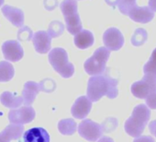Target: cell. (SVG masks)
Here are the masks:
<instances>
[{
	"label": "cell",
	"instance_id": "cell-33",
	"mask_svg": "<svg viewBox=\"0 0 156 142\" xmlns=\"http://www.w3.org/2000/svg\"><path fill=\"white\" fill-rule=\"evenodd\" d=\"M105 1L107 2V4H108V5L111 6L112 8H115V7L118 5L119 0H105Z\"/></svg>",
	"mask_w": 156,
	"mask_h": 142
},
{
	"label": "cell",
	"instance_id": "cell-25",
	"mask_svg": "<svg viewBox=\"0 0 156 142\" xmlns=\"http://www.w3.org/2000/svg\"><path fill=\"white\" fill-rule=\"evenodd\" d=\"M63 30H64V27H63L62 23L60 22V21H52L50 24L48 33L51 38H55V37H58V36L62 35V32H63Z\"/></svg>",
	"mask_w": 156,
	"mask_h": 142
},
{
	"label": "cell",
	"instance_id": "cell-4",
	"mask_svg": "<svg viewBox=\"0 0 156 142\" xmlns=\"http://www.w3.org/2000/svg\"><path fill=\"white\" fill-rule=\"evenodd\" d=\"M109 55L110 51L106 47H100L97 49L94 54L84 64L86 72L90 76H98L103 74L106 71V65Z\"/></svg>",
	"mask_w": 156,
	"mask_h": 142
},
{
	"label": "cell",
	"instance_id": "cell-8",
	"mask_svg": "<svg viewBox=\"0 0 156 142\" xmlns=\"http://www.w3.org/2000/svg\"><path fill=\"white\" fill-rule=\"evenodd\" d=\"M44 83H45V80L41 81L40 83L34 81H28L25 83L21 97L23 99V103L26 106H31V104L34 103L36 99V96L40 92H50V91L44 86Z\"/></svg>",
	"mask_w": 156,
	"mask_h": 142
},
{
	"label": "cell",
	"instance_id": "cell-28",
	"mask_svg": "<svg viewBox=\"0 0 156 142\" xmlns=\"http://www.w3.org/2000/svg\"><path fill=\"white\" fill-rule=\"evenodd\" d=\"M19 40L20 41H30L32 38V31L30 30L28 27H24L19 31L18 34Z\"/></svg>",
	"mask_w": 156,
	"mask_h": 142
},
{
	"label": "cell",
	"instance_id": "cell-29",
	"mask_svg": "<svg viewBox=\"0 0 156 142\" xmlns=\"http://www.w3.org/2000/svg\"><path fill=\"white\" fill-rule=\"evenodd\" d=\"M146 104L148 107L151 109L155 110L156 109V90L151 92L147 97H146Z\"/></svg>",
	"mask_w": 156,
	"mask_h": 142
},
{
	"label": "cell",
	"instance_id": "cell-22",
	"mask_svg": "<svg viewBox=\"0 0 156 142\" xmlns=\"http://www.w3.org/2000/svg\"><path fill=\"white\" fill-rule=\"evenodd\" d=\"M60 9L64 17L78 13V6L76 0H63L60 4Z\"/></svg>",
	"mask_w": 156,
	"mask_h": 142
},
{
	"label": "cell",
	"instance_id": "cell-1",
	"mask_svg": "<svg viewBox=\"0 0 156 142\" xmlns=\"http://www.w3.org/2000/svg\"><path fill=\"white\" fill-rule=\"evenodd\" d=\"M118 83L119 80L111 78L108 71L101 75L92 76L87 83V98L91 102H98L103 96L115 99L119 94Z\"/></svg>",
	"mask_w": 156,
	"mask_h": 142
},
{
	"label": "cell",
	"instance_id": "cell-19",
	"mask_svg": "<svg viewBox=\"0 0 156 142\" xmlns=\"http://www.w3.org/2000/svg\"><path fill=\"white\" fill-rule=\"evenodd\" d=\"M64 21L66 23L67 31L73 35L77 34L78 32H80L83 30L82 22H81V20H80V17H79V14L78 13H74L73 15L65 16Z\"/></svg>",
	"mask_w": 156,
	"mask_h": 142
},
{
	"label": "cell",
	"instance_id": "cell-11",
	"mask_svg": "<svg viewBox=\"0 0 156 142\" xmlns=\"http://www.w3.org/2000/svg\"><path fill=\"white\" fill-rule=\"evenodd\" d=\"M92 108V102L87 96H81L77 98L72 106V115L77 119H84L90 113Z\"/></svg>",
	"mask_w": 156,
	"mask_h": 142
},
{
	"label": "cell",
	"instance_id": "cell-31",
	"mask_svg": "<svg viewBox=\"0 0 156 142\" xmlns=\"http://www.w3.org/2000/svg\"><path fill=\"white\" fill-rule=\"evenodd\" d=\"M149 129L151 134L156 137V120H153L149 124Z\"/></svg>",
	"mask_w": 156,
	"mask_h": 142
},
{
	"label": "cell",
	"instance_id": "cell-21",
	"mask_svg": "<svg viewBox=\"0 0 156 142\" xmlns=\"http://www.w3.org/2000/svg\"><path fill=\"white\" fill-rule=\"evenodd\" d=\"M58 129L61 134L65 136H71L76 131V123L73 119L71 118L61 120L58 123Z\"/></svg>",
	"mask_w": 156,
	"mask_h": 142
},
{
	"label": "cell",
	"instance_id": "cell-30",
	"mask_svg": "<svg viewBox=\"0 0 156 142\" xmlns=\"http://www.w3.org/2000/svg\"><path fill=\"white\" fill-rule=\"evenodd\" d=\"M133 142H155L154 139L151 136H138L135 137Z\"/></svg>",
	"mask_w": 156,
	"mask_h": 142
},
{
	"label": "cell",
	"instance_id": "cell-18",
	"mask_svg": "<svg viewBox=\"0 0 156 142\" xmlns=\"http://www.w3.org/2000/svg\"><path fill=\"white\" fill-rule=\"evenodd\" d=\"M0 102L5 107L16 109L23 103V99L21 96H16L10 92H4L0 95Z\"/></svg>",
	"mask_w": 156,
	"mask_h": 142
},
{
	"label": "cell",
	"instance_id": "cell-17",
	"mask_svg": "<svg viewBox=\"0 0 156 142\" xmlns=\"http://www.w3.org/2000/svg\"><path fill=\"white\" fill-rule=\"evenodd\" d=\"M94 35L88 30H82L80 32L75 34L73 42L77 48L79 49H87L94 44Z\"/></svg>",
	"mask_w": 156,
	"mask_h": 142
},
{
	"label": "cell",
	"instance_id": "cell-34",
	"mask_svg": "<svg viewBox=\"0 0 156 142\" xmlns=\"http://www.w3.org/2000/svg\"><path fill=\"white\" fill-rule=\"evenodd\" d=\"M98 142H114V140L108 136H102L98 140Z\"/></svg>",
	"mask_w": 156,
	"mask_h": 142
},
{
	"label": "cell",
	"instance_id": "cell-16",
	"mask_svg": "<svg viewBox=\"0 0 156 142\" xmlns=\"http://www.w3.org/2000/svg\"><path fill=\"white\" fill-rule=\"evenodd\" d=\"M23 142H50V135L42 127H33L23 134Z\"/></svg>",
	"mask_w": 156,
	"mask_h": 142
},
{
	"label": "cell",
	"instance_id": "cell-20",
	"mask_svg": "<svg viewBox=\"0 0 156 142\" xmlns=\"http://www.w3.org/2000/svg\"><path fill=\"white\" fill-rule=\"evenodd\" d=\"M14 74L15 70L10 63L7 61L0 62V82H8L11 80Z\"/></svg>",
	"mask_w": 156,
	"mask_h": 142
},
{
	"label": "cell",
	"instance_id": "cell-26",
	"mask_svg": "<svg viewBox=\"0 0 156 142\" xmlns=\"http://www.w3.org/2000/svg\"><path fill=\"white\" fill-rule=\"evenodd\" d=\"M136 5V0H119L118 2V7L119 11L124 14V15H128L129 9Z\"/></svg>",
	"mask_w": 156,
	"mask_h": 142
},
{
	"label": "cell",
	"instance_id": "cell-2",
	"mask_svg": "<svg viewBox=\"0 0 156 142\" xmlns=\"http://www.w3.org/2000/svg\"><path fill=\"white\" fill-rule=\"evenodd\" d=\"M151 111L145 104L137 105L131 114V116L126 120L124 128L128 135L133 137L140 136L149 122Z\"/></svg>",
	"mask_w": 156,
	"mask_h": 142
},
{
	"label": "cell",
	"instance_id": "cell-10",
	"mask_svg": "<svg viewBox=\"0 0 156 142\" xmlns=\"http://www.w3.org/2000/svg\"><path fill=\"white\" fill-rule=\"evenodd\" d=\"M2 52L4 57L11 62H18L24 55V51L20 43L16 40L5 42L2 44Z\"/></svg>",
	"mask_w": 156,
	"mask_h": 142
},
{
	"label": "cell",
	"instance_id": "cell-14",
	"mask_svg": "<svg viewBox=\"0 0 156 142\" xmlns=\"http://www.w3.org/2000/svg\"><path fill=\"white\" fill-rule=\"evenodd\" d=\"M2 13L9 20L14 26L16 27H22L24 24V13L21 9L11 7V6H4L1 9Z\"/></svg>",
	"mask_w": 156,
	"mask_h": 142
},
{
	"label": "cell",
	"instance_id": "cell-24",
	"mask_svg": "<svg viewBox=\"0 0 156 142\" xmlns=\"http://www.w3.org/2000/svg\"><path fill=\"white\" fill-rule=\"evenodd\" d=\"M148 38L147 32L144 29L139 28L135 31L134 34L131 37V43L134 46H140L142 45Z\"/></svg>",
	"mask_w": 156,
	"mask_h": 142
},
{
	"label": "cell",
	"instance_id": "cell-35",
	"mask_svg": "<svg viewBox=\"0 0 156 142\" xmlns=\"http://www.w3.org/2000/svg\"><path fill=\"white\" fill-rule=\"evenodd\" d=\"M4 2H5V0H0V7H1L4 4Z\"/></svg>",
	"mask_w": 156,
	"mask_h": 142
},
{
	"label": "cell",
	"instance_id": "cell-23",
	"mask_svg": "<svg viewBox=\"0 0 156 142\" xmlns=\"http://www.w3.org/2000/svg\"><path fill=\"white\" fill-rule=\"evenodd\" d=\"M144 75H149L156 79V48L152 51L149 61L143 66Z\"/></svg>",
	"mask_w": 156,
	"mask_h": 142
},
{
	"label": "cell",
	"instance_id": "cell-27",
	"mask_svg": "<svg viewBox=\"0 0 156 142\" xmlns=\"http://www.w3.org/2000/svg\"><path fill=\"white\" fill-rule=\"evenodd\" d=\"M117 125H118V120L116 118H108L102 124L101 126H102L103 132L110 133L111 131L116 129Z\"/></svg>",
	"mask_w": 156,
	"mask_h": 142
},
{
	"label": "cell",
	"instance_id": "cell-9",
	"mask_svg": "<svg viewBox=\"0 0 156 142\" xmlns=\"http://www.w3.org/2000/svg\"><path fill=\"white\" fill-rule=\"evenodd\" d=\"M103 42L108 50L118 51L124 44V37L119 29L109 28L104 32Z\"/></svg>",
	"mask_w": 156,
	"mask_h": 142
},
{
	"label": "cell",
	"instance_id": "cell-7",
	"mask_svg": "<svg viewBox=\"0 0 156 142\" xmlns=\"http://www.w3.org/2000/svg\"><path fill=\"white\" fill-rule=\"evenodd\" d=\"M35 115V110L31 106H24L10 110L9 113V120L11 124L23 125L32 122Z\"/></svg>",
	"mask_w": 156,
	"mask_h": 142
},
{
	"label": "cell",
	"instance_id": "cell-5",
	"mask_svg": "<svg viewBox=\"0 0 156 142\" xmlns=\"http://www.w3.org/2000/svg\"><path fill=\"white\" fill-rule=\"evenodd\" d=\"M78 133H79V135L85 139L90 142H95L98 140L100 136H102L103 129L99 124L90 119H85L79 124V126H78Z\"/></svg>",
	"mask_w": 156,
	"mask_h": 142
},
{
	"label": "cell",
	"instance_id": "cell-12",
	"mask_svg": "<svg viewBox=\"0 0 156 142\" xmlns=\"http://www.w3.org/2000/svg\"><path fill=\"white\" fill-rule=\"evenodd\" d=\"M128 16L133 21L144 24L150 22L153 19L154 13L149 9V7H139L134 5L129 9Z\"/></svg>",
	"mask_w": 156,
	"mask_h": 142
},
{
	"label": "cell",
	"instance_id": "cell-32",
	"mask_svg": "<svg viewBox=\"0 0 156 142\" xmlns=\"http://www.w3.org/2000/svg\"><path fill=\"white\" fill-rule=\"evenodd\" d=\"M149 9L152 12H156V0H149Z\"/></svg>",
	"mask_w": 156,
	"mask_h": 142
},
{
	"label": "cell",
	"instance_id": "cell-6",
	"mask_svg": "<svg viewBox=\"0 0 156 142\" xmlns=\"http://www.w3.org/2000/svg\"><path fill=\"white\" fill-rule=\"evenodd\" d=\"M131 93L139 99H146V97L156 90V79L144 75L141 80L134 82L131 85Z\"/></svg>",
	"mask_w": 156,
	"mask_h": 142
},
{
	"label": "cell",
	"instance_id": "cell-3",
	"mask_svg": "<svg viewBox=\"0 0 156 142\" xmlns=\"http://www.w3.org/2000/svg\"><path fill=\"white\" fill-rule=\"evenodd\" d=\"M49 61L53 69L64 79L71 78L74 73V66L68 60L67 52L63 48H53L49 54Z\"/></svg>",
	"mask_w": 156,
	"mask_h": 142
},
{
	"label": "cell",
	"instance_id": "cell-15",
	"mask_svg": "<svg viewBox=\"0 0 156 142\" xmlns=\"http://www.w3.org/2000/svg\"><path fill=\"white\" fill-rule=\"evenodd\" d=\"M23 125H9L0 133V142H10L11 140L20 139L23 135Z\"/></svg>",
	"mask_w": 156,
	"mask_h": 142
},
{
	"label": "cell",
	"instance_id": "cell-13",
	"mask_svg": "<svg viewBox=\"0 0 156 142\" xmlns=\"http://www.w3.org/2000/svg\"><path fill=\"white\" fill-rule=\"evenodd\" d=\"M32 42H33V45L37 53L46 54L51 49V37L49 35L48 32L44 31H40V32H37L33 35Z\"/></svg>",
	"mask_w": 156,
	"mask_h": 142
}]
</instances>
